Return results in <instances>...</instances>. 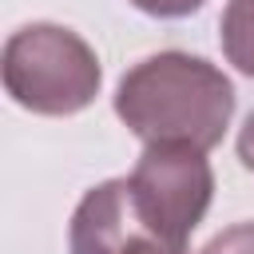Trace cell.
Returning <instances> with one entry per match:
<instances>
[{
	"instance_id": "obj_1",
	"label": "cell",
	"mask_w": 254,
	"mask_h": 254,
	"mask_svg": "<svg viewBox=\"0 0 254 254\" xmlns=\"http://www.w3.org/2000/svg\"><path fill=\"white\" fill-rule=\"evenodd\" d=\"M115 115L143 143H190L210 151L234 115V87L202 56L159 52L139 60L115 87Z\"/></svg>"
},
{
	"instance_id": "obj_2",
	"label": "cell",
	"mask_w": 254,
	"mask_h": 254,
	"mask_svg": "<svg viewBox=\"0 0 254 254\" xmlns=\"http://www.w3.org/2000/svg\"><path fill=\"white\" fill-rule=\"evenodd\" d=\"M4 91L32 115H75L91 107L103 83L95 48L64 24H24L8 36L0 60Z\"/></svg>"
},
{
	"instance_id": "obj_3",
	"label": "cell",
	"mask_w": 254,
	"mask_h": 254,
	"mask_svg": "<svg viewBox=\"0 0 254 254\" xmlns=\"http://www.w3.org/2000/svg\"><path fill=\"white\" fill-rule=\"evenodd\" d=\"M131 190L155 226L187 242L214 198V171L206 151L190 143H147L131 171Z\"/></svg>"
},
{
	"instance_id": "obj_4",
	"label": "cell",
	"mask_w": 254,
	"mask_h": 254,
	"mask_svg": "<svg viewBox=\"0 0 254 254\" xmlns=\"http://www.w3.org/2000/svg\"><path fill=\"white\" fill-rule=\"evenodd\" d=\"M71 254H187V242L171 238L131 190V179H107L91 187L67 226Z\"/></svg>"
},
{
	"instance_id": "obj_5",
	"label": "cell",
	"mask_w": 254,
	"mask_h": 254,
	"mask_svg": "<svg viewBox=\"0 0 254 254\" xmlns=\"http://www.w3.org/2000/svg\"><path fill=\"white\" fill-rule=\"evenodd\" d=\"M222 52L226 60L254 79V0H230L222 12Z\"/></svg>"
},
{
	"instance_id": "obj_6",
	"label": "cell",
	"mask_w": 254,
	"mask_h": 254,
	"mask_svg": "<svg viewBox=\"0 0 254 254\" xmlns=\"http://www.w3.org/2000/svg\"><path fill=\"white\" fill-rule=\"evenodd\" d=\"M198 254H254V222H234L214 234Z\"/></svg>"
},
{
	"instance_id": "obj_7",
	"label": "cell",
	"mask_w": 254,
	"mask_h": 254,
	"mask_svg": "<svg viewBox=\"0 0 254 254\" xmlns=\"http://www.w3.org/2000/svg\"><path fill=\"white\" fill-rule=\"evenodd\" d=\"M139 12H147V16H163V20H175V16H190V12H198L206 0H131Z\"/></svg>"
},
{
	"instance_id": "obj_8",
	"label": "cell",
	"mask_w": 254,
	"mask_h": 254,
	"mask_svg": "<svg viewBox=\"0 0 254 254\" xmlns=\"http://www.w3.org/2000/svg\"><path fill=\"white\" fill-rule=\"evenodd\" d=\"M238 159H242V167L254 175V115L242 123V131H238Z\"/></svg>"
}]
</instances>
